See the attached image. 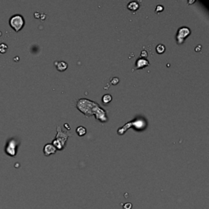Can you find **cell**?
I'll return each mask as SVG.
<instances>
[{
	"instance_id": "obj_1",
	"label": "cell",
	"mask_w": 209,
	"mask_h": 209,
	"mask_svg": "<svg viewBox=\"0 0 209 209\" xmlns=\"http://www.w3.org/2000/svg\"><path fill=\"white\" fill-rule=\"evenodd\" d=\"M77 107L87 117H89L92 114H96V118L100 119L101 121H106L107 120L106 112L104 111L97 104L90 102L88 100H79L78 102Z\"/></svg>"
},
{
	"instance_id": "obj_2",
	"label": "cell",
	"mask_w": 209,
	"mask_h": 209,
	"mask_svg": "<svg viewBox=\"0 0 209 209\" xmlns=\"http://www.w3.org/2000/svg\"><path fill=\"white\" fill-rule=\"evenodd\" d=\"M69 135L61 131V128L60 126H57V135L56 136L55 140L52 141V145L56 148L62 150L65 145V142L67 140Z\"/></svg>"
},
{
	"instance_id": "obj_3",
	"label": "cell",
	"mask_w": 209,
	"mask_h": 209,
	"mask_svg": "<svg viewBox=\"0 0 209 209\" xmlns=\"http://www.w3.org/2000/svg\"><path fill=\"white\" fill-rule=\"evenodd\" d=\"M9 25L16 32L20 31L25 25L24 17L20 14H16L9 19Z\"/></svg>"
},
{
	"instance_id": "obj_4",
	"label": "cell",
	"mask_w": 209,
	"mask_h": 209,
	"mask_svg": "<svg viewBox=\"0 0 209 209\" xmlns=\"http://www.w3.org/2000/svg\"><path fill=\"white\" fill-rule=\"evenodd\" d=\"M16 148H17V140L16 138H12L11 140H9V141L7 144L5 152L9 156L14 157L16 156V152H17Z\"/></svg>"
},
{
	"instance_id": "obj_5",
	"label": "cell",
	"mask_w": 209,
	"mask_h": 209,
	"mask_svg": "<svg viewBox=\"0 0 209 209\" xmlns=\"http://www.w3.org/2000/svg\"><path fill=\"white\" fill-rule=\"evenodd\" d=\"M190 35V30L188 27L181 26L178 29L177 34V41L179 44L184 43L185 39L188 35Z\"/></svg>"
},
{
	"instance_id": "obj_6",
	"label": "cell",
	"mask_w": 209,
	"mask_h": 209,
	"mask_svg": "<svg viewBox=\"0 0 209 209\" xmlns=\"http://www.w3.org/2000/svg\"><path fill=\"white\" fill-rule=\"evenodd\" d=\"M56 151H57V148L52 144H50V143L45 145L44 148H43V152H44V154L46 156H48L52 154H55Z\"/></svg>"
},
{
	"instance_id": "obj_7",
	"label": "cell",
	"mask_w": 209,
	"mask_h": 209,
	"mask_svg": "<svg viewBox=\"0 0 209 209\" xmlns=\"http://www.w3.org/2000/svg\"><path fill=\"white\" fill-rule=\"evenodd\" d=\"M150 65V62L145 58H139L136 62V69H141L145 66H148Z\"/></svg>"
},
{
	"instance_id": "obj_8",
	"label": "cell",
	"mask_w": 209,
	"mask_h": 209,
	"mask_svg": "<svg viewBox=\"0 0 209 209\" xmlns=\"http://www.w3.org/2000/svg\"><path fill=\"white\" fill-rule=\"evenodd\" d=\"M139 8H140V4H139L138 2H136V1H132V2L128 3V8L129 10L132 11V12L138 10Z\"/></svg>"
},
{
	"instance_id": "obj_9",
	"label": "cell",
	"mask_w": 209,
	"mask_h": 209,
	"mask_svg": "<svg viewBox=\"0 0 209 209\" xmlns=\"http://www.w3.org/2000/svg\"><path fill=\"white\" fill-rule=\"evenodd\" d=\"M55 64L57 65V68L59 71L65 70L68 67V64L65 61H56Z\"/></svg>"
},
{
	"instance_id": "obj_10",
	"label": "cell",
	"mask_w": 209,
	"mask_h": 209,
	"mask_svg": "<svg viewBox=\"0 0 209 209\" xmlns=\"http://www.w3.org/2000/svg\"><path fill=\"white\" fill-rule=\"evenodd\" d=\"M76 132L79 136H83L86 134V128L83 126H79V128H76Z\"/></svg>"
},
{
	"instance_id": "obj_11",
	"label": "cell",
	"mask_w": 209,
	"mask_h": 209,
	"mask_svg": "<svg viewBox=\"0 0 209 209\" xmlns=\"http://www.w3.org/2000/svg\"><path fill=\"white\" fill-rule=\"evenodd\" d=\"M111 100H112V96L111 95H110V94H106V95H104L103 97H102V102H103V103L105 104L109 103Z\"/></svg>"
},
{
	"instance_id": "obj_12",
	"label": "cell",
	"mask_w": 209,
	"mask_h": 209,
	"mask_svg": "<svg viewBox=\"0 0 209 209\" xmlns=\"http://www.w3.org/2000/svg\"><path fill=\"white\" fill-rule=\"evenodd\" d=\"M165 49H166V47H165V46L163 44H158L156 47L157 52L159 53V54L164 52Z\"/></svg>"
},
{
	"instance_id": "obj_13",
	"label": "cell",
	"mask_w": 209,
	"mask_h": 209,
	"mask_svg": "<svg viewBox=\"0 0 209 209\" xmlns=\"http://www.w3.org/2000/svg\"><path fill=\"white\" fill-rule=\"evenodd\" d=\"M110 82H111V83L113 84V85H115V84H117V83L119 82V79H118V78H113V79L110 80Z\"/></svg>"
},
{
	"instance_id": "obj_14",
	"label": "cell",
	"mask_w": 209,
	"mask_h": 209,
	"mask_svg": "<svg viewBox=\"0 0 209 209\" xmlns=\"http://www.w3.org/2000/svg\"><path fill=\"white\" fill-rule=\"evenodd\" d=\"M132 205L131 203H126L124 205V209H132Z\"/></svg>"
},
{
	"instance_id": "obj_15",
	"label": "cell",
	"mask_w": 209,
	"mask_h": 209,
	"mask_svg": "<svg viewBox=\"0 0 209 209\" xmlns=\"http://www.w3.org/2000/svg\"><path fill=\"white\" fill-rule=\"evenodd\" d=\"M162 10H163V7H162V5H158V6L156 7V8H155V12H158V13L162 12Z\"/></svg>"
},
{
	"instance_id": "obj_16",
	"label": "cell",
	"mask_w": 209,
	"mask_h": 209,
	"mask_svg": "<svg viewBox=\"0 0 209 209\" xmlns=\"http://www.w3.org/2000/svg\"><path fill=\"white\" fill-rule=\"evenodd\" d=\"M147 56H148V53H147V52H146V50H143V51H141V52H140V57L146 58Z\"/></svg>"
}]
</instances>
